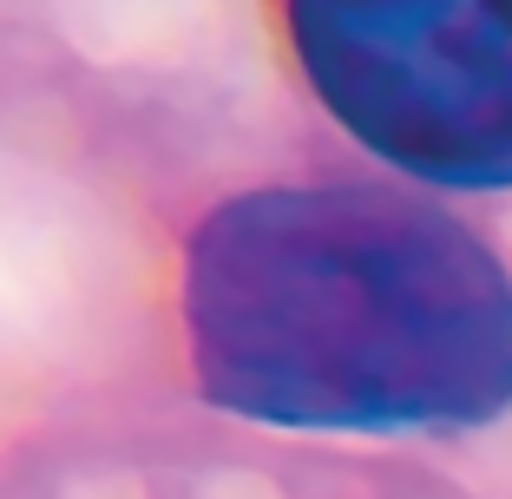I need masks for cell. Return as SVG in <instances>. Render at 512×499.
<instances>
[{
    "label": "cell",
    "instance_id": "6da1fadb",
    "mask_svg": "<svg viewBox=\"0 0 512 499\" xmlns=\"http://www.w3.org/2000/svg\"><path fill=\"white\" fill-rule=\"evenodd\" d=\"M191 362L276 427H473L512 401V283L447 211L368 184L230 197L191 237Z\"/></svg>",
    "mask_w": 512,
    "mask_h": 499
},
{
    "label": "cell",
    "instance_id": "7a4b0ae2",
    "mask_svg": "<svg viewBox=\"0 0 512 499\" xmlns=\"http://www.w3.org/2000/svg\"><path fill=\"white\" fill-rule=\"evenodd\" d=\"M316 99L407 178L512 184V0H289Z\"/></svg>",
    "mask_w": 512,
    "mask_h": 499
}]
</instances>
